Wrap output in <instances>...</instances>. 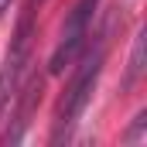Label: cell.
<instances>
[{
	"label": "cell",
	"mask_w": 147,
	"mask_h": 147,
	"mask_svg": "<svg viewBox=\"0 0 147 147\" xmlns=\"http://www.w3.org/2000/svg\"><path fill=\"white\" fill-rule=\"evenodd\" d=\"M7 7H10V0H0V14H3V10H7Z\"/></svg>",
	"instance_id": "6"
},
{
	"label": "cell",
	"mask_w": 147,
	"mask_h": 147,
	"mask_svg": "<svg viewBox=\"0 0 147 147\" xmlns=\"http://www.w3.org/2000/svg\"><path fill=\"white\" fill-rule=\"evenodd\" d=\"M41 3H45V0H24V10H21V14H31V17H34Z\"/></svg>",
	"instance_id": "5"
},
{
	"label": "cell",
	"mask_w": 147,
	"mask_h": 147,
	"mask_svg": "<svg viewBox=\"0 0 147 147\" xmlns=\"http://www.w3.org/2000/svg\"><path fill=\"white\" fill-rule=\"evenodd\" d=\"M103 58H106V34L96 41V48L82 58V65H79V72H75L72 86L65 89V96H62V106H58V130H55V140H62V134H69L75 127V120L82 116V110L89 106V99H92V89H96V82H99V72H103Z\"/></svg>",
	"instance_id": "1"
},
{
	"label": "cell",
	"mask_w": 147,
	"mask_h": 147,
	"mask_svg": "<svg viewBox=\"0 0 147 147\" xmlns=\"http://www.w3.org/2000/svg\"><path fill=\"white\" fill-rule=\"evenodd\" d=\"M41 99V79H31L28 86H24V96H21V103H17V110H14V120H17V127L10 130V140H21V134H24V127H28V116L34 110V103Z\"/></svg>",
	"instance_id": "3"
},
{
	"label": "cell",
	"mask_w": 147,
	"mask_h": 147,
	"mask_svg": "<svg viewBox=\"0 0 147 147\" xmlns=\"http://www.w3.org/2000/svg\"><path fill=\"white\" fill-rule=\"evenodd\" d=\"M144 130H147V113H137L134 130L127 134V144H140V140H144Z\"/></svg>",
	"instance_id": "4"
},
{
	"label": "cell",
	"mask_w": 147,
	"mask_h": 147,
	"mask_svg": "<svg viewBox=\"0 0 147 147\" xmlns=\"http://www.w3.org/2000/svg\"><path fill=\"white\" fill-rule=\"evenodd\" d=\"M96 7H99V0H79L72 7L69 21H65V28H62V38H58V45H55V51H51V62H48V72L51 75L65 72V65H72L75 58H79V51L86 48L89 21H92Z\"/></svg>",
	"instance_id": "2"
}]
</instances>
